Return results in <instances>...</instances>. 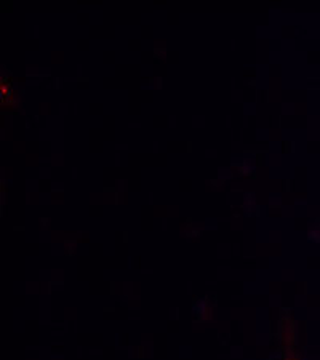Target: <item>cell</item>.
I'll list each match as a JSON object with an SVG mask.
<instances>
[{
	"instance_id": "obj_1",
	"label": "cell",
	"mask_w": 320,
	"mask_h": 360,
	"mask_svg": "<svg viewBox=\"0 0 320 360\" xmlns=\"http://www.w3.org/2000/svg\"><path fill=\"white\" fill-rule=\"evenodd\" d=\"M285 360H298V357H287Z\"/></svg>"
}]
</instances>
